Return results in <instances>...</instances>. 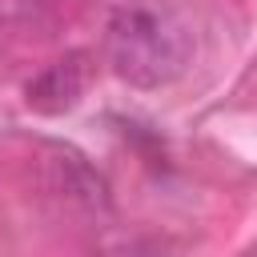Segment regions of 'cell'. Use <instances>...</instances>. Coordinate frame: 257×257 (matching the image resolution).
<instances>
[{
  "label": "cell",
  "instance_id": "obj_3",
  "mask_svg": "<svg viewBox=\"0 0 257 257\" xmlns=\"http://www.w3.org/2000/svg\"><path fill=\"white\" fill-rule=\"evenodd\" d=\"M108 257H157V253H149V249H141V245H128V249H116V253H108Z\"/></svg>",
  "mask_w": 257,
  "mask_h": 257
},
{
  "label": "cell",
  "instance_id": "obj_2",
  "mask_svg": "<svg viewBox=\"0 0 257 257\" xmlns=\"http://www.w3.org/2000/svg\"><path fill=\"white\" fill-rule=\"evenodd\" d=\"M84 84H88V64H84L80 52H72V56H64V60L48 64V68L28 84V104H32L36 112H48V116L68 112V108L84 96Z\"/></svg>",
  "mask_w": 257,
  "mask_h": 257
},
{
  "label": "cell",
  "instance_id": "obj_1",
  "mask_svg": "<svg viewBox=\"0 0 257 257\" xmlns=\"http://www.w3.org/2000/svg\"><path fill=\"white\" fill-rule=\"evenodd\" d=\"M104 56L133 88H165L193 60V32L177 12L153 0H128L108 16Z\"/></svg>",
  "mask_w": 257,
  "mask_h": 257
}]
</instances>
